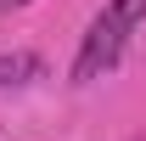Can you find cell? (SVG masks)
I'll return each instance as SVG.
<instances>
[{
    "instance_id": "cell-1",
    "label": "cell",
    "mask_w": 146,
    "mask_h": 141,
    "mask_svg": "<svg viewBox=\"0 0 146 141\" xmlns=\"http://www.w3.org/2000/svg\"><path fill=\"white\" fill-rule=\"evenodd\" d=\"M141 23H146V0H112L107 11L90 23V34H84L79 56H73V85H90V79H101V73L118 62L124 40L135 34Z\"/></svg>"
},
{
    "instance_id": "cell-2",
    "label": "cell",
    "mask_w": 146,
    "mask_h": 141,
    "mask_svg": "<svg viewBox=\"0 0 146 141\" xmlns=\"http://www.w3.org/2000/svg\"><path fill=\"white\" fill-rule=\"evenodd\" d=\"M45 73V62H39L34 51H6L0 56V90L6 85H28V79H39Z\"/></svg>"
},
{
    "instance_id": "cell-3",
    "label": "cell",
    "mask_w": 146,
    "mask_h": 141,
    "mask_svg": "<svg viewBox=\"0 0 146 141\" xmlns=\"http://www.w3.org/2000/svg\"><path fill=\"white\" fill-rule=\"evenodd\" d=\"M11 6H28V0H0V11H11Z\"/></svg>"
}]
</instances>
